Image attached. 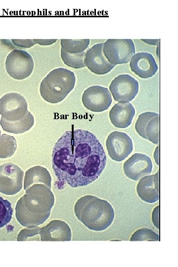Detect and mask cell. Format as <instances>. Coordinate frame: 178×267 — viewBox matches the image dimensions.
Segmentation results:
<instances>
[{"instance_id": "cell-23", "label": "cell", "mask_w": 178, "mask_h": 267, "mask_svg": "<svg viewBox=\"0 0 178 267\" xmlns=\"http://www.w3.org/2000/svg\"><path fill=\"white\" fill-rule=\"evenodd\" d=\"M86 52L79 54H71L61 48V57L67 66L75 69L86 67L84 63Z\"/></svg>"}, {"instance_id": "cell-13", "label": "cell", "mask_w": 178, "mask_h": 267, "mask_svg": "<svg viewBox=\"0 0 178 267\" xmlns=\"http://www.w3.org/2000/svg\"><path fill=\"white\" fill-rule=\"evenodd\" d=\"M153 165L149 157L136 153L130 157L124 164L123 170L128 178L137 181L142 177L149 175L152 170Z\"/></svg>"}, {"instance_id": "cell-25", "label": "cell", "mask_w": 178, "mask_h": 267, "mask_svg": "<svg viewBox=\"0 0 178 267\" xmlns=\"http://www.w3.org/2000/svg\"><path fill=\"white\" fill-rule=\"evenodd\" d=\"M131 241H159V236L150 229L140 228L136 230L130 238Z\"/></svg>"}, {"instance_id": "cell-12", "label": "cell", "mask_w": 178, "mask_h": 267, "mask_svg": "<svg viewBox=\"0 0 178 267\" xmlns=\"http://www.w3.org/2000/svg\"><path fill=\"white\" fill-rule=\"evenodd\" d=\"M137 133L154 144L159 142V115L153 112L140 114L135 124Z\"/></svg>"}, {"instance_id": "cell-7", "label": "cell", "mask_w": 178, "mask_h": 267, "mask_svg": "<svg viewBox=\"0 0 178 267\" xmlns=\"http://www.w3.org/2000/svg\"><path fill=\"white\" fill-rule=\"evenodd\" d=\"M28 111L27 101L19 93H8L0 99V114L1 118L6 120L15 121L20 120Z\"/></svg>"}, {"instance_id": "cell-20", "label": "cell", "mask_w": 178, "mask_h": 267, "mask_svg": "<svg viewBox=\"0 0 178 267\" xmlns=\"http://www.w3.org/2000/svg\"><path fill=\"white\" fill-rule=\"evenodd\" d=\"M34 118L33 115L28 111L20 120L9 121L2 118L0 124L3 131L14 134L24 133L29 130L34 125Z\"/></svg>"}, {"instance_id": "cell-10", "label": "cell", "mask_w": 178, "mask_h": 267, "mask_svg": "<svg viewBox=\"0 0 178 267\" xmlns=\"http://www.w3.org/2000/svg\"><path fill=\"white\" fill-rule=\"evenodd\" d=\"M82 100L85 107L95 112L108 109L112 102L109 90L100 86H92L87 88L82 95Z\"/></svg>"}, {"instance_id": "cell-9", "label": "cell", "mask_w": 178, "mask_h": 267, "mask_svg": "<svg viewBox=\"0 0 178 267\" xmlns=\"http://www.w3.org/2000/svg\"><path fill=\"white\" fill-rule=\"evenodd\" d=\"M23 171L16 165L8 163L0 166V192L14 195L22 188Z\"/></svg>"}, {"instance_id": "cell-8", "label": "cell", "mask_w": 178, "mask_h": 267, "mask_svg": "<svg viewBox=\"0 0 178 267\" xmlns=\"http://www.w3.org/2000/svg\"><path fill=\"white\" fill-rule=\"evenodd\" d=\"M109 89L115 101L125 103L135 97L138 92L139 84L131 75L121 74L112 81Z\"/></svg>"}, {"instance_id": "cell-18", "label": "cell", "mask_w": 178, "mask_h": 267, "mask_svg": "<svg viewBox=\"0 0 178 267\" xmlns=\"http://www.w3.org/2000/svg\"><path fill=\"white\" fill-rule=\"evenodd\" d=\"M135 109L130 102L115 104L109 111L111 123L116 128L124 129L131 125Z\"/></svg>"}, {"instance_id": "cell-4", "label": "cell", "mask_w": 178, "mask_h": 267, "mask_svg": "<svg viewBox=\"0 0 178 267\" xmlns=\"http://www.w3.org/2000/svg\"><path fill=\"white\" fill-rule=\"evenodd\" d=\"M76 77L73 72L64 68L50 71L41 83V96L50 103L62 101L74 89Z\"/></svg>"}, {"instance_id": "cell-14", "label": "cell", "mask_w": 178, "mask_h": 267, "mask_svg": "<svg viewBox=\"0 0 178 267\" xmlns=\"http://www.w3.org/2000/svg\"><path fill=\"white\" fill-rule=\"evenodd\" d=\"M103 43L92 46L86 52L84 63L88 69L97 75H104L110 71L115 65L110 64L103 52Z\"/></svg>"}, {"instance_id": "cell-5", "label": "cell", "mask_w": 178, "mask_h": 267, "mask_svg": "<svg viewBox=\"0 0 178 267\" xmlns=\"http://www.w3.org/2000/svg\"><path fill=\"white\" fill-rule=\"evenodd\" d=\"M103 52L110 64H125L135 54V46L130 39H108L103 44Z\"/></svg>"}, {"instance_id": "cell-11", "label": "cell", "mask_w": 178, "mask_h": 267, "mask_svg": "<svg viewBox=\"0 0 178 267\" xmlns=\"http://www.w3.org/2000/svg\"><path fill=\"white\" fill-rule=\"evenodd\" d=\"M106 146L110 157L116 162L124 160L133 150V141L130 136L118 131L113 132L108 135Z\"/></svg>"}, {"instance_id": "cell-28", "label": "cell", "mask_w": 178, "mask_h": 267, "mask_svg": "<svg viewBox=\"0 0 178 267\" xmlns=\"http://www.w3.org/2000/svg\"><path fill=\"white\" fill-rule=\"evenodd\" d=\"M152 221L154 225L159 229V206L156 207L152 213Z\"/></svg>"}, {"instance_id": "cell-21", "label": "cell", "mask_w": 178, "mask_h": 267, "mask_svg": "<svg viewBox=\"0 0 178 267\" xmlns=\"http://www.w3.org/2000/svg\"><path fill=\"white\" fill-rule=\"evenodd\" d=\"M90 43L89 39H61V48L71 54H79L85 51Z\"/></svg>"}, {"instance_id": "cell-6", "label": "cell", "mask_w": 178, "mask_h": 267, "mask_svg": "<svg viewBox=\"0 0 178 267\" xmlns=\"http://www.w3.org/2000/svg\"><path fill=\"white\" fill-rule=\"evenodd\" d=\"M5 69L12 78L21 80L28 78L34 69V61L31 55L26 51L15 49L7 56Z\"/></svg>"}, {"instance_id": "cell-2", "label": "cell", "mask_w": 178, "mask_h": 267, "mask_svg": "<svg viewBox=\"0 0 178 267\" xmlns=\"http://www.w3.org/2000/svg\"><path fill=\"white\" fill-rule=\"evenodd\" d=\"M50 189L38 183L25 190L26 193L19 199L15 207L16 218L21 225L33 228L48 218L54 203V195Z\"/></svg>"}, {"instance_id": "cell-30", "label": "cell", "mask_w": 178, "mask_h": 267, "mask_svg": "<svg viewBox=\"0 0 178 267\" xmlns=\"http://www.w3.org/2000/svg\"><path fill=\"white\" fill-rule=\"evenodd\" d=\"M0 134H1V131H0Z\"/></svg>"}, {"instance_id": "cell-27", "label": "cell", "mask_w": 178, "mask_h": 267, "mask_svg": "<svg viewBox=\"0 0 178 267\" xmlns=\"http://www.w3.org/2000/svg\"><path fill=\"white\" fill-rule=\"evenodd\" d=\"M11 41L15 45L24 48H30L36 44L34 39H12Z\"/></svg>"}, {"instance_id": "cell-22", "label": "cell", "mask_w": 178, "mask_h": 267, "mask_svg": "<svg viewBox=\"0 0 178 267\" xmlns=\"http://www.w3.org/2000/svg\"><path fill=\"white\" fill-rule=\"evenodd\" d=\"M17 148V142L13 136L3 134L0 136V158L12 156Z\"/></svg>"}, {"instance_id": "cell-15", "label": "cell", "mask_w": 178, "mask_h": 267, "mask_svg": "<svg viewBox=\"0 0 178 267\" xmlns=\"http://www.w3.org/2000/svg\"><path fill=\"white\" fill-rule=\"evenodd\" d=\"M130 66L132 71L142 79L152 77L158 69L153 56L145 52L135 53L131 59Z\"/></svg>"}, {"instance_id": "cell-24", "label": "cell", "mask_w": 178, "mask_h": 267, "mask_svg": "<svg viewBox=\"0 0 178 267\" xmlns=\"http://www.w3.org/2000/svg\"><path fill=\"white\" fill-rule=\"evenodd\" d=\"M13 209L11 204L0 196V228L7 224L13 215Z\"/></svg>"}, {"instance_id": "cell-26", "label": "cell", "mask_w": 178, "mask_h": 267, "mask_svg": "<svg viewBox=\"0 0 178 267\" xmlns=\"http://www.w3.org/2000/svg\"><path fill=\"white\" fill-rule=\"evenodd\" d=\"M40 229L37 226L22 229L17 235V241H40Z\"/></svg>"}, {"instance_id": "cell-17", "label": "cell", "mask_w": 178, "mask_h": 267, "mask_svg": "<svg viewBox=\"0 0 178 267\" xmlns=\"http://www.w3.org/2000/svg\"><path fill=\"white\" fill-rule=\"evenodd\" d=\"M136 192L139 198L145 202L153 203L159 200V171L155 174L141 178L136 186Z\"/></svg>"}, {"instance_id": "cell-29", "label": "cell", "mask_w": 178, "mask_h": 267, "mask_svg": "<svg viewBox=\"0 0 178 267\" xmlns=\"http://www.w3.org/2000/svg\"><path fill=\"white\" fill-rule=\"evenodd\" d=\"M57 39H34L36 44L42 45H50L54 43Z\"/></svg>"}, {"instance_id": "cell-1", "label": "cell", "mask_w": 178, "mask_h": 267, "mask_svg": "<svg viewBox=\"0 0 178 267\" xmlns=\"http://www.w3.org/2000/svg\"><path fill=\"white\" fill-rule=\"evenodd\" d=\"M106 162L104 148L93 133L82 129L65 132L52 153L57 188L66 183L73 188L89 185L100 176Z\"/></svg>"}, {"instance_id": "cell-19", "label": "cell", "mask_w": 178, "mask_h": 267, "mask_svg": "<svg viewBox=\"0 0 178 267\" xmlns=\"http://www.w3.org/2000/svg\"><path fill=\"white\" fill-rule=\"evenodd\" d=\"M43 184L51 188V177L48 171L43 167L36 166L26 171L24 179V189L34 184Z\"/></svg>"}, {"instance_id": "cell-16", "label": "cell", "mask_w": 178, "mask_h": 267, "mask_svg": "<svg viewBox=\"0 0 178 267\" xmlns=\"http://www.w3.org/2000/svg\"><path fill=\"white\" fill-rule=\"evenodd\" d=\"M42 241H65L71 240V230L65 222L52 220L45 226L40 228Z\"/></svg>"}, {"instance_id": "cell-3", "label": "cell", "mask_w": 178, "mask_h": 267, "mask_svg": "<svg viewBox=\"0 0 178 267\" xmlns=\"http://www.w3.org/2000/svg\"><path fill=\"white\" fill-rule=\"evenodd\" d=\"M77 218L89 229L101 231L109 227L115 218V211L107 201L87 195L79 198L74 206Z\"/></svg>"}]
</instances>
